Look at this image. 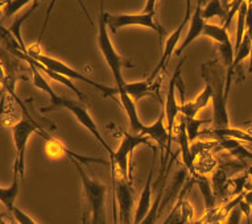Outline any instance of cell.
<instances>
[{
  "mask_svg": "<svg viewBox=\"0 0 252 224\" xmlns=\"http://www.w3.org/2000/svg\"><path fill=\"white\" fill-rule=\"evenodd\" d=\"M24 59L25 62L28 63L29 67H31V70H32V77H33V84L37 88L42 90L44 92H46L48 95L50 96V104L49 106H46V107L40 108V111L46 113V112L54 111V110H58V108H65L69 112H71L74 117L77 119L79 124L85 127V128L89 131V132L94 136L96 141L99 142L100 146L106 149V152L108 153V156H112L114 153V150L111 149V146L108 145L106 140L102 136V133H100L99 128H98V125H96L95 120L93 119V116L90 115V112L87 111V108L85 104H82L78 100L70 99V98H62V96L57 95L56 92L53 91V88L50 87V84L45 81V78L42 77L41 70L38 69L36 65H34L32 61H29L28 58H21Z\"/></svg>",
  "mask_w": 252,
  "mask_h": 224,
  "instance_id": "obj_1",
  "label": "cell"
},
{
  "mask_svg": "<svg viewBox=\"0 0 252 224\" xmlns=\"http://www.w3.org/2000/svg\"><path fill=\"white\" fill-rule=\"evenodd\" d=\"M74 164L75 169L78 171L81 185H82L83 194V222L86 223L90 219V223L102 224L106 222L104 219V206H106V195H107V185L96 181L91 175L86 173L83 166L79 164L78 160L70 158Z\"/></svg>",
  "mask_w": 252,
  "mask_h": 224,
  "instance_id": "obj_2",
  "label": "cell"
},
{
  "mask_svg": "<svg viewBox=\"0 0 252 224\" xmlns=\"http://www.w3.org/2000/svg\"><path fill=\"white\" fill-rule=\"evenodd\" d=\"M152 140L145 135L141 133H126L123 132V139L120 141L118 149L110 156V166L112 170V178H126L129 182H132V175L129 169V158L132 156V152L137 146L147 145L152 148L153 150L157 149L152 144Z\"/></svg>",
  "mask_w": 252,
  "mask_h": 224,
  "instance_id": "obj_3",
  "label": "cell"
},
{
  "mask_svg": "<svg viewBox=\"0 0 252 224\" xmlns=\"http://www.w3.org/2000/svg\"><path fill=\"white\" fill-rule=\"evenodd\" d=\"M96 42H98V46H99L102 57L107 63L108 69L111 70L116 88H122L124 86V83H126V79L123 77V66L126 65V62L120 58L119 53L116 52L115 46L112 45L111 38L108 36V27L107 23H106V12H104V0H100Z\"/></svg>",
  "mask_w": 252,
  "mask_h": 224,
  "instance_id": "obj_4",
  "label": "cell"
},
{
  "mask_svg": "<svg viewBox=\"0 0 252 224\" xmlns=\"http://www.w3.org/2000/svg\"><path fill=\"white\" fill-rule=\"evenodd\" d=\"M27 54L31 56L32 58L36 59V61H38L42 66H45L46 69H49V70L56 71L58 74L63 75V77H67V78L73 79V81H81V82L87 83L89 86L95 88L96 91H99L103 96L114 98V96L116 95V87L112 88L108 87V86H104V84H100V83L95 82L94 79H90L89 77H86V75L82 74V73H79V71H77L75 69L70 67L65 62L60 61V59L49 57V56H45V54L38 53V52H34V50H28Z\"/></svg>",
  "mask_w": 252,
  "mask_h": 224,
  "instance_id": "obj_5",
  "label": "cell"
},
{
  "mask_svg": "<svg viewBox=\"0 0 252 224\" xmlns=\"http://www.w3.org/2000/svg\"><path fill=\"white\" fill-rule=\"evenodd\" d=\"M155 12H141V13H122V15H112L106 12V23L108 30L111 33H116L118 30L124 27H145L155 30L158 34L160 44H162V38L165 36V28L160 25L155 19Z\"/></svg>",
  "mask_w": 252,
  "mask_h": 224,
  "instance_id": "obj_6",
  "label": "cell"
},
{
  "mask_svg": "<svg viewBox=\"0 0 252 224\" xmlns=\"http://www.w3.org/2000/svg\"><path fill=\"white\" fill-rule=\"evenodd\" d=\"M42 129L38 128V125L34 121L29 119H21L12 127V139L16 149V157L13 164V170L17 171L20 178H24L25 174V152L28 140L34 132L40 133Z\"/></svg>",
  "mask_w": 252,
  "mask_h": 224,
  "instance_id": "obj_7",
  "label": "cell"
},
{
  "mask_svg": "<svg viewBox=\"0 0 252 224\" xmlns=\"http://www.w3.org/2000/svg\"><path fill=\"white\" fill-rule=\"evenodd\" d=\"M211 83H213V96H211V103H213V125L214 128H227L230 127V117L227 111V99L230 92L226 90V78L220 81L219 78L210 79V77L203 74Z\"/></svg>",
  "mask_w": 252,
  "mask_h": 224,
  "instance_id": "obj_8",
  "label": "cell"
},
{
  "mask_svg": "<svg viewBox=\"0 0 252 224\" xmlns=\"http://www.w3.org/2000/svg\"><path fill=\"white\" fill-rule=\"evenodd\" d=\"M114 181V199L119 208V223H133V207H135V193L132 182L126 178H112Z\"/></svg>",
  "mask_w": 252,
  "mask_h": 224,
  "instance_id": "obj_9",
  "label": "cell"
},
{
  "mask_svg": "<svg viewBox=\"0 0 252 224\" xmlns=\"http://www.w3.org/2000/svg\"><path fill=\"white\" fill-rule=\"evenodd\" d=\"M191 17V1H186V9H185V16L182 19V21L178 25V28L174 32L168 36L165 41V46H164V50H162V56L161 58H160V62L157 63V66L155 67V70L151 74L149 79L151 81H155L156 79V75H160V71L162 69H165V66L169 63V59L172 57V54H174L176 49H177L178 41H180V38L182 36V32L185 29V27L189 24V21H190Z\"/></svg>",
  "mask_w": 252,
  "mask_h": 224,
  "instance_id": "obj_10",
  "label": "cell"
},
{
  "mask_svg": "<svg viewBox=\"0 0 252 224\" xmlns=\"http://www.w3.org/2000/svg\"><path fill=\"white\" fill-rule=\"evenodd\" d=\"M186 57L180 61V63L174 70V74L172 75V78L169 81V86H168V92L165 96V103H164V112H165V121L166 128L169 132L170 137L173 136L174 127H176V120H177L178 113H180V104H178L177 99H176V88H177V81L181 77L182 65L185 63Z\"/></svg>",
  "mask_w": 252,
  "mask_h": 224,
  "instance_id": "obj_11",
  "label": "cell"
},
{
  "mask_svg": "<svg viewBox=\"0 0 252 224\" xmlns=\"http://www.w3.org/2000/svg\"><path fill=\"white\" fill-rule=\"evenodd\" d=\"M141 135L148 136L153 142H156V145L158 149L161 150V156H166L169 157L170 154V141H172V137H170L168 128L165 124V112L164 108L160 112V116L155 123L149 125H145L141 129Z\"/></svg>",
  "mask_w": 252,
  "mask_h": 224,
  "instance_id": "obj_12",
  "label": "cell"
},
{
  "mask_svg": "<svg viewBox=\"0 0 252 224\" xmlns=\"http://www.w3.org/2000/svg\"><path fill=\"white\" fill-rule=\"evenodd\" d=\"M202 1L203 0H198L197 1V5H195L194 12L191 13L190 21H189V29H188V33H186L184 41L181 42V45L178 46L174 54L176 56H181L182 52L190 45L191 42L197 40L199 36H202L203 28H205V24H206V20L203 19L202 16Z\"/></svg>",
  "mask_w": 252,
  "mask_h": 224,
  "instance_id": "obj_13",
  "label": "cell"
},
{
  "mask_svg": "<svg viewBox=\"0 0 252 224\" xmlns=\"http://www.w3.org/2000/svg\"><path fill=\"white\" fill-rule=\"evenodd\" d=\"M177 144L180 146V153H181V160L182 164L185 166L189 174L195 175L197 171H195V161H194V153H193V149H191L189 141V136H188V132H186L185 127V116L181 113V120H180V125H178V132H177Z\"/></svg>",
  "mask_w": 252,
  "mask_h": 224,
  "instance_id": "obj_14",
  "label": "cell"
},
{
  "mask_svg": "<svg viewBox=\"0 0 252 224\" xmlns=\"http://www.w3.org/2000/svg\"><path fill=\"white\" fill-rule=\"evenodd\" d=\"M206 79V84H205V88L202 90V92L197 98L191 100V102H184L180 106V113H182L184 116L195 117L201 110H203V108L210 104L214 87H213V83L209 79Z\"/></svg>",
  "mask_w": 252,
  "mask_h": 224,
  "instance_id": "obj_15",
  "label": "cell"
},
{
  "mask_svg": "<svg viewBox=\"0 0 252 224\" xmlns=\"http://www.w3.org/2000/svg\"><path fill=\"white\" fill-rule=\"evenodd\" d=\"M156 152L157 149L155 150L153 153V160H152V165H151V170H149L148 178L145 181L144 189L141 191L140 198H139V202H137V207L136 212L133 215V223L141 224V222L144 220V218L147 216L148 211L151 210V206H152V178H153V170H155V158H156Z\"/></svg>",
  "mask_w": 252,
  "mask_h": 224,
  "instance_id": "obj_16",
  "label": "cell"
},
{
  "mask_svg": "<svg viewBox=\"0 0 252 224\" xmlns=\"http://www.w3.org/2000/svg\"><path fill=\"white\" fill-rule=\"evenodd\" d=\"M160 82H161V77L158 81H151V79H145V81H139V82H126L122 88H116V92L123 91L128 94L135 102H137L144 96L153 95V92L158 91L160 87Z\"/></svg>",
  "mask_w": 252,
  "mask_h": 224,
  "instance_id": "obj_17",
  "label": "cell"
},
{
  "mask_svg": "<svg viewBox=\"0 0 252 224\" xmlns=\"http://www.w3.org/2000/svg\"><path fill=\"white\" fill-rule=\"evenodd\" d=\"M116 95H119V100L122 106H123L124 111L127 113V117L129 120V127L132 129L133 133H140L143 127H144V123L140 120L139 117V113H137V108H136V102L123 91H118Z\"/></svg>",
  "mask_w": 252,
  "mask_h": 224,
  "instance_id": "obj_18",
  "label": "cell"
},
{
  "mask_svg": "<svg viewBox=\"0 0 252 224\" xmlns=\"http://www.w3.org/2000/svg\"><path fill=\"white\" fill-rule=\"evenodd\" d=\"M194 179H195V183L198 185L201 194H202L203 202H205V208H206V214L215 211L217 198H215L211 181L207 178L205 174H198V173L194 175Z\"/></svg>",
  "mask_w": 252,
  "mask_h": 224,
  "instance_id": "obj_19",
  "label": "cell"
},
{
  "mask_svg": "<svg viewBox=\"0 0 252 224\" xmlns=\"http://www.w3.org/2000/svg\"><path fill=\"white\" fill-rule=\"evenodd\" d=\"M38 7V3L37 0H34L33 4H32V7L31 8H28L27 11H25L23 15H19V16L13 20V23L11 25H9V33L12 34L13 37H15V40H16L17 45H19V49L21 50V52H24V53H27L28 52V49L25 48V44L24 41H23V37H21V25L24 24V21L28 20V17L33 13V11Z\"/></svg>",
  "mask_w": 252,
  "mask_h": 224,
  "instance_id": "obj_20",
  "label": "cell"
},
{
  "mask_svg": "<svg viewBox=\"0 0 252 224\" xmlns=\"http://www.w3.org/2000/svg\"><path fill=\"white\" fill-rule=\"evenodd\" d=\"M20 194V185H19V173L13 170V181L8 187L0 186V202L4 204L7 210H12L15 200Z\"/></svg>",
  "mask_w": 252,
  "mask_h": 224,
  "instance_id": "obj_21",
  "label": "cell"
},
{
  "mask_svg": "<svg viewBox=\"0 0 252 224\" xmlns=\"http://www.w3.org/2000/svg\"><path fill=\"white\" fill-rule=\"evenodd\" d=\"M202 34L206 36V37H210L211 40H214L217 44H224V42L231 41L227 33V28L224 25L205 24Z\"/></svg>",
  "mask_w": 252,
  "mask_h": 224,
  "instance_id": "obj_22",
  "label": "cell"
},
{
  "mask_svg": "<svg viewBox=\"0 0 252 224\" xmlns=\"http://www.w3.org/2000/svg\"><path fill=\"white\" fill-rule=\"evenodd\" d=\"M227 175L226 171L222 168H218L217 170L213 173V178H211V185H213V190H214L215 198H223L224 195L227 194Z\"/></svg>",
  "mask_w": 252,
  "mask_h": 224,
  "instance_id": "obj_23",
  "label": "cell"
},
{
  "mask_svg": "<svg viewBox=\"0 0 252 224\" xmlns=\"http://www.w3.org/2000/svg\"><path fill=\"white\" fill-rule=\"evenodd\" d=\"M247 9H248V0L243 1V4L240 5L239 11H238V20H236V34H235V45L234 50H238V48L242 44L243 36L246 33V17H247Z\"/></svg>",
  "mask_w": 252,
  "mask_h": 224,
  "instance_id": "obj_24",
  "label": "cell"
},
{
  "mask_svg": "<svg viewBox=\"0 0 252 224\" xmlns=\"http://www.w3.org/2000/svg\"><path fill=\"white\" fill-rule=\"evenodd\" d=\"M202 16L205 20H210L213 17L218 16L226 19L227 16V8L222 5L220 0H210L205 7H202Z\"/></svg>",
  "mask_w": 252,
  "mask_h": 224,
  "instance_id": "obj_25",
  "label": "cell"
},
{
  "mask_svg": "<svg viewBox=\"0 0 252 224\" xmlns=\"http://www.w3.org/2000/svg\"><path fill=\"white\" fill-rule=\"evenodd\" d=\"M34 0H5L4 3V11H3V16L1 20L8 19V17L16 15L23 7H25L29 3H33Z\"/></svg>",
  "mask_w": 252,
  "mask_h": 224,
  "instance_id": "obj_26",
  "label": "cell"
},
{
  "mask_svg": "<svg viewBox=\"0 0 252 224\" xmlns=\"http://www.w3.org/2000/svg\"><path fill=\"white\" fill-rule=\"evenodd\" d=\"M210 121L211 120H198V119H195V117L185 116V127L186 132H188V136H189V141H194L195 139L201 135L199 127L202 124H206V123H210Z\"/></svg>",
  "mask_w": 252,
  "mask_h": 224,
  "instance_id": "obj_27",
  "label": "cell"
},
{
  "mask_svg": "<svg viewBox=\"0 0 252 224\" xmlns=\"http://www.w3.org/2000/svg\"><path fill=\"white\" fill-rule=\"evenodd\" d=\"M218 50L220 54V59L223 62L224 67L228 69L234 62V57H235V50H234V45L230 42H224V44H218Z\"/></svg>",
  "mask_w": 252,
  "mask_h": 224,
  "instance_id": "obj_28",
  "label": "cell"
},
{
  "mask_svg": "<svg viewBox=\"0 0 252 224\" xmlns=\"http://www.w3.org/2000/svg\"><path fill=\"white\" fill-rule=\"evenodd\" d=\"M248 179V173H246L244 175H240V177H236V178L228 179L227 181V190L230 189V195L231 196H236V195L242 194L247 186Z\"/></svg>",
  "mask_w": 252,
  "mask_h": 224,
  "instance_id": "obj_29",
  "label": "cell"
},
{
  "mask_svg": "<svg viewBox=\"0 0 252 224\" xmlns=\"http://www.w3.org/2000/svg\"><path fill=\"white\" fill-rule=\"evenodd\" d=\"M11 214L12 216L15 218L16 220V223H20V224H36L37 223V220H34L33 218L28 214H25L23 210H20L19 207L16 206H13L12 210H11Z\"/></svg>",
  "mask_w": 252,
  "mask_h": 224,
  "instance_id": "obj_30",
  "label": "cell"
},
{
  "mask_svg": "<svg viewBox=\"0 0 252 224\" xmlns=\"http://www.w3.org/2000/svg\"><path fill=\"white\" fill-rule=\"evenodd\" d=\"M242 208L239 207V204H236V206H234V207L230 210V211L227 212V219H226V222L227 223H240V219H242Z\"/></svg>",
  "mask_w": 252,
  "mask_h": 224,
  "instance_id": "obj_31",
  "label": "cell"
},
{
  "mask_svg": "<svg viewBox=\"0 0 252 224\" xmlns=\"http://www.w3.org/2000/svg\"><path fill=\"white\" fill-rule=\"evenodd\" d=\"M238 204H239V207L242 208V212H243V215L247 218V223H251V219H250V215H251V208H252L251 204H248L247 202L243 199V198L240 199V202Z\"/></svg>",
  "mask_w": 252,
  "mask_h": 224,
  "instance_id": "obj_32",
  "label": "cell"
},
{
  "mask_svg": "<svg viewBox=\"0 0 252 224\" xmlns=\"http://www.w3.org/2000/svg\"><path fill=\"white\" fill-rule=\"evenodd\" d=\"M156 4L157 0H147L144 8H143V12H155L156 11Z\"/></svg>",
  "mask_w": 252,
  "mask_h": 224,
  "instance_id": "obj_33",
  "label": "cell"
},
{
  "mask_svg": "<svg viewBox=\"0 0 252 224\" xmlns=\"http://www.w3.org/2000/svg\"><path fill=\"white\" fill-rule=\"evenodd\" d=\"M243 199L252 206V189L248 191H243Z\"/></svg>",
  "mask_w": 252,
  "mask_h": 224,
  "instance_id": "obj_34",
  "label": "cell"
},
{
  "mask_svg": "<svg viewBox=\"0 0 252 224\" xmlns=\"http://www.w3.org/2000/svg\"><path fill=\"white\" fill-rule=\"evenodd\" d=\"M3 214H0V224H4V223H7V222H5L4 220V218H3Z\"/></svg>",
  "mask_w": 252,
  "mask_h": 224,
  "instance_id": "obj_35",
  "label": "cell"
},
{
  "mask_svg": "<svg viewBox=\"0 0 252 224\" xmlns=\"http://www.w3.org/2000/svg\"><path fill=\"white\" fill-rule=\"evenodd\" d=\"M3 5H4V1H3V0H0V9H1ZM0 15H1V11H0ZM0 21H1V16H0Z\"/></svg>",
  "mask_w": 252,
  "mask_h": 224,
  "instance_id": "obj_36",
  "label": "cell"
},
{
  "mask_svg": "<svg viewBox=\"0 0 252 224\" xmlns=\"http://www.w3.org/2000/svg\"><path fill=\"white\" fill-rule=\"evenodd\" d=\"M248 125H250V128H251V131H252V123H250V124H248Z\"/></svg>",
  "mask_w": 252,
  "mask_h": 224,
  "instance_id": "obj_37",
  "label": "cell"
},
{
  "mask_svg": "<svg viewBox=\"0 0 252 224\" xmlns=\"http://www.w3.org/2000/svg\"><path fill=\"white\" fill-rule=\"evenodd\" d=\"M185 1H191V0H185Z\"/></svg>",
  "mask_w": 252,
  "mask_h": 224,
  "instance_id": "obj_38",
  "label": "cell"
},
{
  "mask_svg": "<svg viewBox=\"0 0 252 224\" xmlns=\"http://www.w3.org/2000/svg\"><path fill=\"white\" fill-rule=\"evenodd\" d=\"M3 1H4V3H5V0H3Z\"/></svg>",
  "mask_w": 252,
  "mask_h": 224,
  "instance_id": "obj_39",
  "label": "cell"
}]
</instances>
